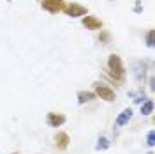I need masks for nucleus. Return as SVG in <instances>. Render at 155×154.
Here are the masks:
<instances>
[{"instance_id":"1","label":"nucleus","mask_w":155,"mask_h":154,"mask_svg":"<svg viewBox=\"0 0 155 154\" xmlns=\"http://www.w3.org/2000/svg\"><path fill=\"white\" fill-rule=\"evenodd\" d=\"M107 66H109V71H111V76L116 78V80H124L125 76V69H124V64H122V58L118 55H109V60H107Z\"/></svg>"},{"instance_id":"2","label":"nucleus","mask_w":155,"mask_h":154,"mask_svg":"<svg viewBox=\"0 0 155 154\" xmlns=\"http://www.w3.org/2000/svg\"><path fill=\"white\" fill-rule=\"evenodd\" d=\"M95 94L104 101H115V90H111L109 87L102 83H95Z\"/></svg>"},{"instance_id":"3","label":"nucleus","mask_w":155,"mask_h":154,"mask_svg":"<svg viewBox=\"0 0 155 154\" xmlns=\"http://www.w3.org/2000/svg\"><path fill=\"white\" fill-rule=\"evenodd\" d=\"M64 11H65V14L71 16V18H78V16L87 14V9L83 5H79V4H69V5L64 7Z\"/></svg>"},{"instance_id":"4","label":"nucleus","mask_w":155,"mask_h":154,"mask_svg":"<svg viewBox=\"0 0 155 154\" xmlns=\"http://www.w3.org/2000/svg\"><path fill=\"white\" fill-rule=\"evenodd\" d=\"M64 0H42V9L49 11V12H58L60 9H64Z\"/></svg>"},{"instance_id":"5","label":"nucleus","mask_w":155,"mask_h":154,"mask_svg":"<svg viewBox=\"0 0 155 154\" xmlns=\"http://www.w3.org/2000/svg\"><path fill=\"white\" fill-rule=\"evenodd\" d=\"M46 122H48L51 128H60V126L65 122V117L62 115V114H48Z\"/></svg>"},{"instance_id":"6","label":"nucleus","mask_w":155,"mask_h":154,"mask_svg":"<svg viewBox=\"0 0 155 154\" xmlns=\"http://www.w3.org/2000/svg\"><path fill=\"white\" fill-rule=\"evenodd\" d=\"M130 119H132V110H130V108H125V110H124L120 115L116 117L115 126H116V128H122V126H125L127 122L130 121Z\"/></svg>"},{"instance_id":"7","label":"nucleus","mask_w":155,"mask_h":154,"mask_svg":"<svg viewBox=\"0 0 155 154\" xmlns=\"http://www.w3.org/2000/svg\"><path fill=\"white\" fill-rule=\"evenodd\" d=\"M145 68H146L145 62H134V64H132V69H134V78L137 80V82L145 78Z\"/></svg>"},{"instance_id":"8","label":"nucleus","mask_w":155,"mask_h":154,"mask_svg":"<svg viewBox=\"0 0 155 154\" xmlns=\"http://www.w3.org/2000/svg\"><path fill=\"white\" fill-rule=\"evenodd\" d=\"M83 25H85L87 29H101V27H102V21L94 18V16H85V18H83Z\"/></svg>"},{"instance_id":"9","label":"nucleus","mask_w":155,"mask_h":154,"mask_svg":"<svg viewBox=\"0 0 155 154\" xmlns=\"http://www.w3.org/2000/svg\"><path fill=\"white\" fill-rule=\"evenodd\" d=\"M55 140H57V147H60V149H65L69 144V135L67 133H57V136H55Z\"/></svg>"},{"instance_id":"10","label":"nucleus","mask_w":155,"mask_h":154,"mask_svg":"<svg viewBox=\"0 0 155 154\" xmlns=\"http://www.w3.org/2000/svg\"><path fill=\"white\" fill-rule=\"evenodd\" d=\"M94 97H95L94 92H85V90H81V92H78V103L83 105V103H87V101L94 99Z\"/></svg>"},{"instance_id":"11","label":"nucleus","mask_w":155,"mask_h":154,"mask_svg":"<svg viewBox=\"0 0 155 154\" xmlns=\"http://www.w3.org/2000/svg\"><path fill=\"white\" fill-rule=\"evenodd\" d=\"M152 112H153V101H152V99L143 101V105H141V114H143V115H150Z\"/></svg>"},{"instance_id":"12","label":"nucleus","mask_w":155,"mask_h":154,"mask_svg":"<svg viewBox=\"0 0 155 154\" xmlns=\"http://www.w3.org/2000/svg\"><path fill=\"white\" fill-rule=\"evenodd\" d=\"M107 147H109V140H107L106 136H101V138L97 140L95 149H97V151H106Z\"/></svg>"},{"instance_id":"13","label":"nucleus","mask_w":155,"mask_h":154,"mask_svg":"<svg viewBox=\"0 0 155 154\" xmlns=\"http://www.w3.org/2000/svg\"><path fill=\"white\" fill-rule=\"evenodd\" d=\"M129 96H130V97H134V103H143V101H146L145 92H143V90H139L137 94H136V92H130Z\"/></svg>"},{"instance_id":"14","label":"nucleus","mask_w":155,"mask_h":154,"mask_svg":"<svg viewBox=\"0 0 155 154\" xmlns=\"http://www.w3.org/2000/svg\"><path fill=\"white\" fill-rule=\"evenodd\" d=\"M146 46L148 48H153V30H148L146 32Z\"/></svg>"},{"instance_id":"15","label":"nucleus","mask_w":155,"mask_h":154,"mask_svg":"<svg viewBox=\"0 0 155 154\" xmlns=\"http://www.w3.org/2000/svg\"><path fill=\"white\" fill-rule=\"evenodd\" d=\"M146 144H148V147H153L155 145V133L153 131L148 133V136H146Z\"/></svg>"},{"instance_id":"16","label":"nucleus","mask_w":155,"mask_h":154,"mask_svg":"<svg viewBox=\"0 0 155 154\" xmlns=\"http://www.w3.org/2000/svg\"><path fill=\"white\" fill-rule=\"evenodd\" d=\"M99 39H101V41H104V43H109V34H107V32H102V34H101V36H99Z\"/></svg>"},{"instance_id":"17","label":"nucleus","mask_w":155,"mask_h":154,"mask_svg":"<svg viewBox=\"0 0 155 154\" xmlns=\"http://www.w3.org/2000/svg\"><path fill=\"white\" fill-rule=\"evenodd\" d=\"M148 83H150V90H153L155 89V78L150 76V82H148Z\"/></svg>"},{"instance_id":"18","label":"nucleus","mask_w":155,"mask_h":154,"mask_svg":"<svg viewBox=\"0 0 155 154\" xmlns=\"http://www.w3.org/2000/svg\"><path fill=\"white\" fill-rule=\"evenodd\" d=\"M148 154H153V152H148Z\"/></svg>"},{"instance_id":"19","label":"nucleus","mask_w":155,"mask_h":154,"mask_svg":"<svg viewBox=\"0 0 155 154\" xmlns=\"http://www.w3.org/2000/svg\"><path fill=\"white\" fill-rule=\"evenodd\" d=\"M111 2H113V0H111Z\"/></svg>"}]
</instances>
